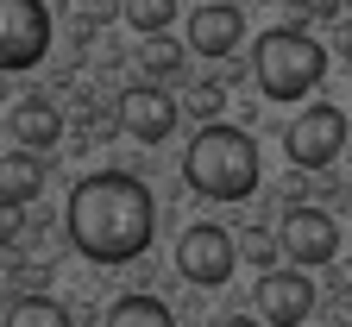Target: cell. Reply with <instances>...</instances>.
<instances>
[{"mask_svg":"<svg viewBox=\"0 0 352 327\" xmlns=\"http://www.w3.org/2000/svg\"><path fill=\"white\" fill-rule=\"evenodd\" d=\"M220 107H227V88H220V82H189V120L214 126V120H220Z\"/></svg>","mask_w":352,"mask_h":327,"instance_id":"17","label":"cell"},{"mask_svg":"<svg viewBox=\"0 0 352 327\" xmlns=\"http://www.w3.org/2000/svg\"><path fill=\"white\" fill-rule=\"evenodd\" d=\"M277 246L296 271H321L340 258V220L315 202H289L283 208V226H277Z\"/></svg>","mask_w":352,"mask_h":327,"instance_id":"5","label":"cell"},{"mask_svg":"<svg viewBox=\"0 0 352 327\" xmlns=\"http://www.w3.org/2000/svg\"><path fill=\"white\" fill-rule=\"evenodd\" d=\"M183 70H189V44H176L170 32L139 38V76H151V88H164V82H183Z\"/></svg>","mask_w":352,"mask_h":327,"instance_id":"12","label":"cell"},{"mask_svg":"<svg viewBox=\"0 0 352 327\" xmlns=\"http://www.w3.org/2000/svg\"><path fill=\"white\" fill-rule=\"evenodd\" d=\"M176 271H183L195 290H220L239 271V240L227 226H214V220H189L183 240H176Z\"/></svg>","mask_w":352,"mask_h":327,"instance_id":"4","label":"cell"},{"mask_svg":"<svg viewBox=\"0 0 352 327\" xmlns=\"http://www.w3.org/2000/svg\"><path fill=\"white\" fill-rule=\"evenodd\" d=\"M220 327H264V321H258V315H227Z\"/></svg>","mask_w":352,"mask_h":327,"instance_id":"21","label":"cell"},{"mask_svg":"<svg viewBox=\"0 0 352 327\" xmlns=\"http://www.w3.org/2000/svg\"><path fill=\"white\" fill-rule=\"evenodd\" d=\"M340 151H346V114H340L333 101L302 107V114L283 126V158H289L296 170H327Z\"/></svg>","mask_w":352,"mask_h":327,"instance_id":"6","label":"cell"},{"mask_svg":"<svg viewBox=\"0 0 352 327\" xmlns=\"http://www.w3.org/2000/svg\"><path fill=\"white\" fill-rule=\"evenodd\" d=\"M38 196H44V164H38V151H7V158H0V202L32 208Z\"/></svg>","mask_w":352,"mask_h":327,"instance_id":"13","label":"cell"},{"mask_svg":"<svg viewBox=\"0 0 352 327\" xmlns=\"http://www.w3.org/2000/svg\"><path fill=\"white\" fill-rule=\"evenodd\" d=\"M340 7H352V0H340Z\"/></svg>","mask_w":352,"mask_h":327,"instance_id":"24","label":"cell"},{"mask_svg":"<svg viewBox=\"0 0 352 327\" xmlns=\"http://www.w3.org/2000/svg\"><path fill=\"white\" fill-rule=\"evenodd\" d=\"M101 327H176V315H170L157 296H120Z\"/></svg>","mask_w":352,"mask_h":327,"instance_id":"14","label":"cell"},{"mask_svg":"<svg viewBox=\"0 0 352 327\" xmlns=\"http://www.w3.org/2000/svg\"><path fill=\"white\" fill-rule=\"evenodd\" d=\"M340 290H346V296H352V264H346V271H340Z\"/></svg>","mask_w":352,"mask_h":327,"instance_id":"23","label":"cell"},{"mask_svg":"<svg viewBox=\"0 0 352 327\" xmlns=\"http://www.w3.org/2000/svg\"><path fill=\"white\" fill-rule=\"evenodd\" d=\"M113 120H120V132H132V138H145V145H164V138L176 132V120H183V107H176L164 88H151V82H132L126 95L113 101Z\"/></svg>","mask_w":352,"mask_h":327,"instance_id":"9","label":"cell"},{"mask_svg":"<svg viewBox=\"0 0 352 327\" xmlns=\"http://www.w3.org/2000/svg\"><path fill=\"white\" fill-rule=\"evenodd\" d=\"M7 327H69V308L57 296H19L7 308Z\"/></svg>","mask_w":352,"mask_h":327,"instance_id":"15","label":"cell"},{"mask_svg":"<svg viewBox=\"0 0 352 327\" xmlns=\"http://www.w3.org/2000/svg\"><path fill=\"white\" fill-rule=\"evenodd\" d=\"M333 321H340V327H352V296H346V302H333Z\"/></svg>","mask_w":352,"mask_h":327,"instance_id":"22","label":"cell"},{"mask_svg":"<svg viewBox=\"0 0 352 327\" xmlns=\"http://www.w3.org/2000/svg\"><path fill=\"white\" fill-rule=\"evenodd\" d=\"M7 126H13V138H19V151H51L57 138H63V114H57L51 101H38V95L19 101Z\"/></svg>","mask_w":352,"mask_h":327,"instance_id":"11","label":"cell"},{"mask_svg":"<svg viewBox=\"0 0 352 327\" xmlns=\"http://www.w3.org/2000/svg\"><path fill=\"white\" fill-rule=\"evenodd\" d=\"M315 315V277H302L296 264H271L258 277V321L264 327H302Z\"/></svg>","mask_w":352,"mask_h":327,"instance_id":"8","label":"cell"},{"mask_svg":"<svg viewBox=\"0 0 352 327\" xmlns=\"http://www.w3.org/2000/svg\"><path fill=\"white\" fill-rule=\"evenodd\" d=\"M239 38H245V19H239V7H227V0L189 13V51H195V57H214V63H220V57L239 51Z\"/></svg>","mask_w":352,"mask_h":327,"instance_id":"10","label":"cell"},{"mask_svg":"<svg viewBox=\"0 0 352 327\" xmlns=\"http://www.w3.org/2000/svg\"><path fill=\"white\" fill-rule=\"evenodd\" d=\"M258 176L264 170H258V138L252 132L214 120V126H201L189 138L183 182L195 196H208V202H245V196H258Z\"/></svg>","mask_w":352,"mask_h":327,"instance_id":"2","label":"cell"},{"mask_svg":"<svg viewBox=\"0 0 352 327\" xmlns=\"http://www.w3.org/2000/svg\"><path fill=\"white\" fill-rule=\"evenodd\" d=\"M245 252H252L264 271H271V258H277V240H271V233H245Z\"/></svg>","mask_w":352,"mask_h":327,"instance_id":"18","label":"cell"},{"mask_svg":"<svg viewBox=\"0 0 352 327\" xmlns=\"http://www.w3.org/2000/svg\"><path fill=\"white\" fill-rule=\"evenodd\" d=\"M333 51H340V57L352 63V19H346V25H333Z\"/></svg>","mask_w":352,"mask_h":327,"instance_id":"20","label":"cell"},{"mask_svg":"<svg viewBox=\"0 0 352 327\" xmlns=\"http://www.w3.org/2000/svg\"><path fill=\"white\" fill-rule=\"evenodd\" d=\"M252 76H258V95L264 101H308L315 95V82L327 76V51L308 32H264L252 44Z\"/></svg>","mask_w":352,"mask_h":327,"instance_id":"3","label":"cell"},{"mask_svg":"<svg viewBox=\"0 0 352 327\" xmlns=\"http://www.w3.org/2000/svg\"><path fill=\"white\" fill-rule=\"evenodd\" d=\"M63 226H69V246L88 264H126L151 246L157 233V202L145 189V176L132 170H95L82 176L69 202H63Z\"/></svg>","mask_w":352,"mask_h":327,"instance_id":"1","label":"cell"},{"mask_svg":"<svg viewBox=\"0 0 352 327\" xmlns=\"http://www.w3.org/2000/svg\"><path fill=\"white\" fill-rule=\"evenodd\" d=\"M51 51V13L44 0H0V76L38 70Z\"/></svg>","mask_w":352,"mask_h":327,"instance_id":"7","label":"cell"},{"mask_svg":"<svg viewBox=\"0 0 352 327\" xmlns=\"http://www.w3.org/2000/svg\"><path fill=\"white\" fill-rule=\"evenodd\" d=\"M13 240H19V208L0 202V246H13Z\"/></svg>","mask_w":352,"mask_h":327,"instance_id":"19","label":"cell"},{"mask_svg":"<svg viewBox=\"0 0 352 327\" xmlns=\"http://www.w3.org/2000/svg\"><path fill=\"white\" fill-rule=\"evenodd\" d=\"M120 7H126V25H132V32H145V38L164 32V25L176 19V0H120Z\"/></svg>","mask_w":352,"mask_h":327,"instance_id":"16","label":"cell"}]
</instances>
